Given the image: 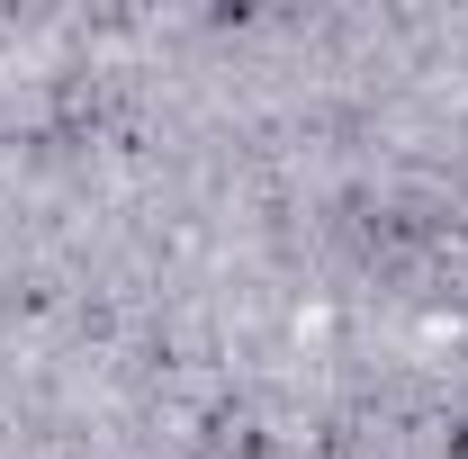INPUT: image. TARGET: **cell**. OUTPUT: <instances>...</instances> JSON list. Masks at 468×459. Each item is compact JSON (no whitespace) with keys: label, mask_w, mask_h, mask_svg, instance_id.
<instances>
[{"label":"cell","mask_w":468,"mask_h":459,"mask_svg":"<svg viewBox=\"0 0 468 459\" xmlns=\"http://www.w3.org/2000/svg\"><path fill=\"white\" fill-rule=\"evenodd\" d=\"M451 459H468V423H460V432H451Z\"/></svg>","instance_id":"1"}]
</instances>
